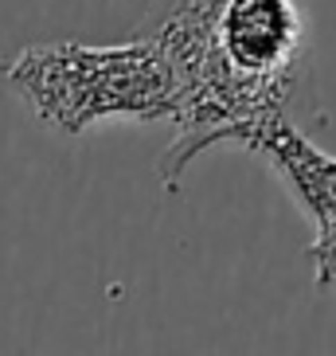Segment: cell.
Wrapping results in <instances>:
<instances>
[{
    "label": "cell",
    "instance_id": "6da1fadb",
    "mask_svg": "<svg viewBox=\"0 0 336 356\" xmlns=\"http://www.w3.org/2000/svg\"><path fill=\"white\" fill-rule=\"evenodd\" d=\"M137 35L157 43L176 79V141L157 165L168 192L203 149L285 110L309 51L297 0H153Z\"/></svg>",
    "mask_w": 336,
    "mask_h": 356
},
{
    "label": "cell",
    "instance_id": "7a4b0ae2",
    "mask_svg": "<svg viewBox=\"0 0 336 356\" xmlns=\"http://www.w3.org/2000/svg\"><path fill=\"white\" fill-rule=\"evenodd\" d=\"M4 83L43 126L67 137L98 122H172L176 79L149 35L126 43H35L4 63Z\"/></svg>",
    "mask_w": 336,
    "mask_h": 356
},
{
    "label": "cell",
    "instance_id": "3957f363",
    "mask_svg": "<svg viewBox=\"0 0 336 356\" xmlns=\"http://www.w3.org/2000/svg\"><path fill=\"white\" fill-rule=\"evenodd\" d=\"M235 145L251 149L254 157L278 172L285 192L313 223V243L305 259L313 262V282L321 293H336V157L317 149L301 129L285 118V110L266 114L239 129Z\"/></svg>",
    "mask_w": 336,
    "mask_h": 356
}]
</instances>
